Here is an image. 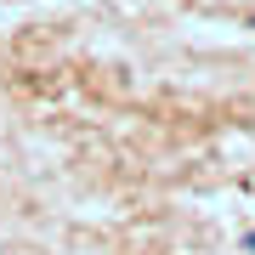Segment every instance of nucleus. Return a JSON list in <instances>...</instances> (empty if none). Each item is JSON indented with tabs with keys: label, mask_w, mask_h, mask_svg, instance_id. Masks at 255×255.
<instances>
[{
	"label": "nucleus",
	"mask_w": 255,
	"mask_h": 255,
	"mask_svg": "<svg viewBox=\"0 0 255 255\" xmlns=\"http://www.w3.org/2000/svg\"><path fill=\"white\" fill-rule=\"evenodd\" d=\"M244 244H250V250H255V233H250V238H244Z\"/></svg>",
	"instance_id": "1"
}]
</instances>
